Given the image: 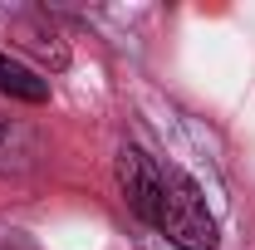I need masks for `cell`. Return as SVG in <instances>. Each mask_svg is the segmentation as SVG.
Wrapping results in <instances>:
<instances>
[{
	"instance_id": "obj_1",
	"label": "cell",
	"mask_w": 255,
	"mask_h": 250,
	"mask_svg": "<svg viewBox=\"0 0 255 250\" xmlns=\"http://www.w3.org/2000/svg\"><path fill=\"white\" fill-rule=\"evenodd\" d=\"M157 231L182 250H216L221 236H216V221L206 211L201 191L187 172L167 167L162 172V211H157Z\"/></svg>"
},
{
	"instance_id": "obj_2",
	"label": "cell",
	"mask_w": 255,
	"mask_h": 250,
	"mask_svg": "<svg viewBox=\"0 0 255 250\" xmlns=\"http://www.w3.org/2000/svg\"><path fill=\"white\" fill-rule=\"evenodd\" d=\"M113 172H118V191H123L128 211H132L137 221H147V226H157V211H162V167L142 152V147H123L118 162H113Z\"/></svg>"
},
{
	"instance_id": "obj_3",
	"label": "cell",
	"mask_w": 255,
	"mask_h": 250,
	"mask_svg": "<svg viewBox=\"0 0 255 250\" xmlns=\"http://www.w3.org/2000/svg\"><path fill=\"white\" fill-rule=\"evenodd\" d=\"M15 34H20V49H30L39 64H49V69H64V64H69V44L59 39L54 25H44V15L15 20Z\"/></svg>"
},
{
	"instance_id": "obj_4",
	"label": "cell",
	"mask_w": 255,
	"mask_h": 250,
	"mask_svg": "<svg viewBox=\"0 0 255 250\" xmlns=\"http://www.w3.org/2000/svg\"><path fill=\"white\" fill-rule=\"evenodd\" d=\"M0 94L20 98V103H44V98H49V84H44L34 69L15 64L10 54H0Z\"/></svg>"
},
{
	"instance_id": "obj_5",
	"label": "cell",
	"mask_w": 255,
	"mask_h": 250,
	"mask_svg": "<svg viewBox=\"0 0 255 250\" xmlns=\"http://www.w3.org/2000/svg\"><path fill=\"white\" fill-rule=\"evenodd\" d=\"M0 142H5V118H0Z\"/></svg>"
}]
</instances>
